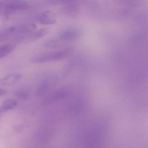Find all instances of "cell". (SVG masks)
Returning <instances> with one entry per match:
<instances>
[{"instance_id":"cell-10","label":"cell","mask_w":148,"mask_h":148,"mask_svg":"<svg viewBox=\"0 0 148 148\" xmlns=\"http://www.w3.org/2000/svg\"><path fill=\"white\" fill-rule=\"evenodd\" d=\"M14 45L11 44H6L0 46V59L7 56L14 49Z\"/></svg>"},{"instance_id":"cell-14","label":"cell","mask_w":148,"mask_h":148,"mask_svg":"<svg viewBox=\"0 0 148 148\" xmlns=\"http://www.w3.org/2000/svg\"><path fill=\"white\" fill-rule=\"evenodd\" d=\"M6 93H7V91H6L5 89L0 88V96L4 95L6 94Z\"/></svg>"},{"instance_id":"cell-3","label":"cell","mask_w":148,"mask_h":148,"mask_svg":"<svg viewBox=\"0 0 148 148\" xmlns=\"http://www.w3.org/2000/svg\"><path fill=\"white\" fill-rule=\"evenodd\" d=\"M58 80V76L56 74H52L47 76L40 83L37 90V94L41 95L48 91Z\"/></svg>"},{"instance_id":"cell-5","label":"cell","mask_w":148,"mask_h":148,"mask_svg":"<svg viewBox=\"0 0 148 148\" xmlns=\"http://www.w3.org/2000/svg\"><path fill=\"white\" fill-rule=\"evenodd\" d=\"M70 93V89L69 88L66 87L62 88L50 95V96L46 99L45 102L46 103H50L65 99L69 95Z\"/></svg>"},{"instance_id":"cell-13","label":"cell","mask_w":148,"mask_h":148,"mask_svg":"<svg viewBox=\"0 0 148 148\" xmlns=\"http://www.w3.org/2000/svg\"><path fill=\"white\" fill-rule=\"evenodd\" d=\"M59 41L57 39H51L46 42L45 46L47 48L54 47L57 46Z\"/></svg>"},{"instance_id":"cell-6","label":"cell","mask_w":148,"mask_h":148,"mask_svg":"<svg viewBox=\"0 0 148 148\" xmlns=\"http://www.w3.org/2000/svg\"><path fill=\"white\" fill-rule=\"evenodd\" d=\"M80 31L75 28H68L62 31L59 35L60 40L63 41H72L80 36Z\"/></svg>"},{"instance_id":"cell-7","label":"cell","mask_w":148,"mask_h":148,"mask_svg":"<svg viewBox=\"0 0 148 148\" xmlns=\"http://www.w3.org/2000/svg\"><path fill=\"white\" fill-rule=\"evenodd\" d=\"M22 76L19 74H11L0 78V86H10L19 81Z\"/></svg>"},{"instance_id":"cell-9","label":"cell","mask_w":148,"mask_h":148,"mask_svg":"<svg viewBox=\"0 0 148 148\" xmlns=\"http://www.w3.org/2000/svg\"><path fill=\"white\" fill-rule=\"evenodd\" d=\"M17 105V101L13 99H7L3 102L1 107L0 112L5 113L14 109Z\"/></svg>"},{"instance_id":"cell-8","label":"cell","mask_w":148,"mask_h":148,"mask_svg":"<svg viewBox=\"0 0 148 148\" xmlns=\"http://www.w3.org/2000/svg\"><path fill=\"white\" fill-rule=\"evenodd\" d=\"M36 19L39 23L42 24H52L56 22V20L51 16L49 11H45L39 14Z\"/></svg>"},{"instance_id":"cell-15","label":"cell","mask_w":148,"mask_h":148,"mask_svg":"<svg viewBox=\"0 0 148 148\" xmlns=\"http://www.w3.org/2000/svg\"><path fill=\"white\" fill-rule=\"evenodd\" d=\"M2 5V3L1 1H0V14H1V10Z\"/></svg>"},{"instance_id":"cell-2","label":"cell","mask_w":148,"mask_h":148,"mask_svg":"<svg viewBox=\"0 0 148 148\" xmlns=\"http://www.w3.org/2000/svg\"><path fill=\"white\" fill-rule=\"evenodd\" d=\"M28 2L21 0L5 1L4 3V14L6 17L12 15L21 10H26L30 8Z\"/></svg>"},{"instance_id":"cell-12","label":"cell","mask_w":148,"mask_h":148,"mask_svg":"<svg viewBox=\"0 0 148 148\" xmlns=\"http://www.w3.org/2000/svg\"><path fill=\"white\" fill-rule=\"evenodd\" d=\"M14 94L17 98L23 100H28L30 95L29 90L26 88L20 89L16 90Z\"/></svg>"},{"instance_id":"cell-11","label":"cell","mask_w":148,"mask_h":148,"mask_svg":"<svg viewBox=\"0 0 148 148\" xmlns=\"http://www.w3.org/2000/svg\"><path fill=\"white\" fill-rule=\"evenodd\" d=\"M49 30L48 29H41L29 34L28 35L27 37L31 40H37L45 36L49 33Z\"/></svg>"},{"instance_id":"cell-1","label":"cell","mask_w":148,"mask_h":148,"mask_svg":"<svg viewBox=\"0 0 148 148\" xmlns=\"http://www.w3.org/2000/svg\"><path fill=\"white\" fill-rule=\"evenodd\" d=\"M68 53V51L66 50L49 52L34 56L31 58L30 61L35 63H42L59 61L66 57Z\"/></svg>"},{"instance_id":"cell-4","label":"cell","mask_w":148,"mask_h":148,"mask_svg":"<svg viewBox=\"0 0 148 148\" xmlns=\"http://www.w3.org/2000/svg\"><path fill=\"white\" fill-rule=\"evenodd\" d=\"M19 25H13L4 29L0 34V41H5L10 38L19 37Z\"/></svg>"}]
</instances>
